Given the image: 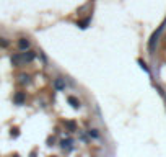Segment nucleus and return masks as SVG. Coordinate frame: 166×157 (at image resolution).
Wrapping results in <instances>:
<instances>
[{
    "mask_svg": "<svg viewBox=\"0 0 166 157\" xmlns=\"http://www.w3.org/2000/svg\"><path fill=\"white\" fill-rule=\"evenodd\" d=\"M12 64L15 65V67H20L21 64H25V62H23V56L18 54V52H16V54H13L12 56Z\"/></svg>",
    "mask_w": 166,
    "mask_h": 157,
    "instance_id": "nucleus-3",
    "label": "nucleus"
},
{
    "mask_svg": "<svg viewBox=\"0 0 166 157\" xmlns=\"http://www.w3.org/2000/svg\"><path fill=\"white\" fill-rule=\"evenodd\" d=\"M65 126H67L70 131H75V123L73 121H65Z\"/></svg>",
    "mask_w": 166,
    "mask_h": 157,
    "instance_id": "nucleus-8",
    "label": "nucleus"
},
{
    "mask_svg": "<svg viewBox=\"0 0 166 157\" xmlns=\"http://www.w3.org/2000/svg\"><path fill=\"white\" fill-rule=\"evenodd\" d=\"M90 136H93V137H98V133H96V129H90Z\"/></svg>",
    "mask_w": 166,
    "mask_h": 157,
    "instance_id": "nucleus-10",
    "label": "nucleus"
},
{
    "mask_svg": "<svg viewBox=\"0 0 166 157\" xmlns=\"http://www.w3.org/2000/svg\"><path fill=\"white\" fill-rule=\"evenodd\" d=\"M0 46H2V47H8V41H5V39H0Z\"/></svg>",
    "mask_w": 166,
    "mask_h": 157,
    "instance_id": "nucleus-9",
    "label": "nucleus"
},
{
    "mask_svg": "<svg viewBox=\"0 0 166 157\" xmlns=\"http://www.w3.org/2000/svg\"><path fill=\"white\" fill-rule=\"evenodd\" d=\"M18 47H20L21 51H28L30 49V41H28L26 38H20V39H18Z\"/></svg>",
    "mask_w": 166,
    "mask_h": 157,
    "instance_id": "nucleus-4",
    "label": "nucleus"
},
{
    "mask_svg": "<svg viewBox=\"0 0 166 157\" xmlns=\"http://www.w3.org/2000/svg\"><path fill=\"white\" fill-rule=\"evenodd\" d=\"M69 103L72 105L73 108H80V102H78V100L75 98V97H69Z\"/></svg>",
    "mask_w": 166,
    "mask_h": 157,
    "instance_id": "nucleus-6",
    "label": "nucleus"
},
{
    "mask_svg": "<svg viewBox=\"0 0 166 157\" xmlns=\"http://www.w3.org/2000/svg\"><path fill=\"white\" fill-rule=\"evenodd\" d=\"M21 56H23V62H31L36 58V52L34 51H25Z\"/></svg>",
    "mask_w": 166,
    "mask_h": 157,
    "instance_id": "nucleus-2",
    "label": "nucleus"
},
{
    "mask_svg": "<svg viewBox=\"0 0 166 157\" xmlns=\"http://www.w3.org/2000/svg\"><path fill=\"white\" fill-rule=\"evenodd\" d=\"M88 23H90V18H87V20H83V21H78L77 25H78L80 28H87V26H88Z\"/></svg>",
    "mask_w": 166,
    "mask_h": 157,
    "instance_id": "nucleus-7",
    "label": "nucleus"
},
{
    "mask_svg": "<svg viewBox=\"0 0 166 157\" xmlns=\"http://www.w3.org/2000/svg\"><path fill=\"white\" fill-rule=\"evenodd\" d=\"M54 85H55V88H59V90H62V88H65V82L62 79H55V82H54Z\"/></svg>",
    "mask_w": 166,
    "mask_h": 157,
    "instance_id": "nucleus-5",
    "label": "nucleus"
},
{
    "mask_svg": "<svg viewBox=\"0 0 166 157\" xmlns=\"http://www.w3.org/2000/svg\"><path fill=\"white\" fill-rule=\"evenodd\" d=\"M12 136H15V137L18 136V129H16V128H15V129H12Z\"/></svg>",
    "mask_w": 166,
    "mask_h": 157,
    "instance_id": "nucleus-11",
    "label": "nucleus"
},
{
    "mask_svg": "<svg viewBox=\"0 0 166 157\" xmlns=\"http://www.w3.org/2000/svg\"><path fill=\"white\" fill-rule=\"evenodd\" d=\"M26 100V93L25 92H16L15 97H13V102H15L16 105H23Z\"/></svg>",
    "mask_w": 166,
    "mask_h": 157,
    "instance_id": "nucleus-1",
    "label": "nucleus"
}]
</instances>
